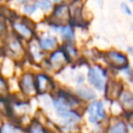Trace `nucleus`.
<instances>
[{
	"instance_id": "obj_6",
	"label": "nucleus",
	"mask_w": 133,
	"mask_h": 133,
	"mask_svg": "<svg viewBox=\"0 0 133 133\" xmlns=\"http://www.w3.org/2000/svg\"><path fill=\"white\" fill-rule=\"evenodd\" d=\"M99 57L102 58L105 66L109 68L111 72H119L129 65V58L127 53L117 49H109L101 52Z\"/></svg>"
},
{
	"instance_id": "obj_4",
	"label": "nucleus",
	"mask_w": 133,
	"mask_h": 133,
	"mask_svg": "<svg viewBox=\"0 0 133 133\" xmlns=\"http://www.w3.org/2000/svg\"><path fill=\"white\" fill-rule=\"evenodd\" d=\"M3 51L4 56L15 60L17 63H22L26 60V43L15 36L11 31L4 38Z\"/></svg>"
},
{
	"instance_id": "obj_10",
	"label": "nucleus",
	"mask_w": 133,
	"mask_h": 133,
	"mask_svg": "<svg viewBox=\"0 0 133 133\" xmlns=\"http://www.w3.org/2000/svg\"><path fill=\"white\" fill-rule=\"evenodd\" d=\"M37 41L40 49L46 54H48L53 50L57 49L61 45L59 37L56 34L51 33L48 30L42 34L37 33Z\"/></svg>"
},
{
	"instance_id": "obj_23",
	"label": "nucleus",
	"mask_w": 133,
	"mask_h": 133,
	"mask_svg": "<svg viewBox=\"0 0 133 133\" xmlns=\"http://www.w3.org/2000/svg\"><path fill=\"white\" fill-rule=\"evenodd\" d=\"M120 10H121L122 13L125 14L126 16L130 17V16L132 15V10H131L130 6H129V5L125 2H123V3L120 4Z\"/></svg>"
},
{
	"instance_id": "obj_21",
	"label": "nucleus",
	"mask_w": 133,
	"mask_h": 133,
	"mask_svg": "<svg viewBox=\"0 0 133 133\" xmlns=\"http://www.w3.org/2000/svg\"><path fill=\"white\" fill-rule=\"evenodd\" d=\"M9 79L0 73V96H8L9 94Z\"/></svg>"
},
{
	"instance_id": "obj_11",
	"label": "nucleus",
	"mask_w": 133,
	"mask_h": 133,
	"mask_svg": "<svg viewBox=\"0 0 133 133\" xmlns=\"http://www.w3.org/2000/svg\"><path fill=\"white\" fill-rule=\"evenodd\" d=\"M125 88L126 84L122 80L117 79L114 77H110L106 83V87L103 92L104 98L108 101L117 100Z\"/></svg>"
},
{
	"instance_id": "obj_2",
	"label": "nucleus",
	"mask_w": 133,
	"mask_h": 133,
	"mask_svg": "<svg viewBox=\"0 0 133 133\" xmlns=\"http://www.w3.org/2000/svg\"><path fill=\"white\" fill-rule=\"evenodd\" d=\"M70 65L72 63L69 56L60 45L57 49L46 54L45 59L40 64V70L46 71L51 75L60 74Z\"/></svg>"
},
{
	"instance_id": "obj_14",
	"label": "nucleus",
	"mask_w": 133,
	"mask_h": 133,
	"mask_svg": "<svg viewBox=\"0 0 133 133\" xmlns=\"http://www.w3.org/2000/svg\"><path fill=\"white\" fill-rule=\"evenodd\" d=\"M57 37L62 43H73L76 41V28L70 23L59 26Z\"/></svg>"
},
{
	"instance_id": "obj_19",
	"label": "nucleus",
	"mask_w": 133,
	"mask_h": 133,
	"mask_svg": "<svg viewBox=\"0 0 133 133\" xmlns=\"http://www.w3.org/2000/svg\"><path fill=\"white\" fill-rule=\"evenodd\" d=\"M35 2L37 4L39 12L43 14L45 18L50 15L54 8V5H55L50 0H35Z\"/></svg>"
},
{
	"instance_id": "obj_15",
	"label": "nucleus",
	"mask_w": 133,
	"mask_h": 133,
	"mask_svg": "<svg viewBox=\"0 0 133 133\" xmlns=\"http://www.w3.org/2000/svg\"><path fill=\"white\" fill-rule=\"evenodd\" d=\"M118 102L123 112L133 109V90L130 88H125L118 98Z\"/></svg>"
},
{
	"instance_id": "obj_9",
	"label": "nucleus",
	"mask_w": 133,
	"mask_h": 133,
	"mask_svg": "<svg viewBox=\"0 0 133 133\" xmlns=\"http://www.w3.org/2000/svg\"><path fill=\"white\" fill-rule=\"evenodd\" d=\"M36 88L38 97L52 94L57 87L53 75L40 70L36 72Z\"/></svg>"
},
{
	"instance_id": "obj_12",
	"label": "nucleus",
	"mask_w": 133,
	"mask_h": 133,
	"mask_svg": "<svg viewBox=\"0 0 133 133\" xmlns=\"http://www.w3.org/2000/svg\"><path fill=\"white\" fill-rule=\"evenodd\" d=\"M105 133H130V130L122 116H109L105 125Z\"/></svg>"
},
{
	"instance_id": "obj_16",
	"label": "nucleus",
	"mask_w": 133,
	"mask_h": 133,
	"mask_svg": "<svg viewBox=\"0 0 133 133\" xmlns=\"http://www.w3.org/2000/svg\"><path fill=\"white\" fill-rule=\"evenodd\" d=\"M0 133H26V129L18 122L6 118L0 125Z\"/></svg>"
},
{
	"instance_id": "obj_20",
	"label": "nucleus",
	"mask_w": 133,
	"mask_h": 133,
	"mask_svg": "<svg viewBox=\"0 0 133 133\" xmlns=\"http://www.w3.org/2000/svg\"><path fill=\"white\" fill-rule=\"evenodd\" d=\"M21 12H22L23 16L33 19V17L37 12H39V10L37 8V6L36 4L35 0H32V1L26 3V4L23 5L21 6Z\"/></svg>"
},
{
	"instance_id": "obj_22",
	"label": "nucleus",
	"mask_w": 133,
	"mask_h": 133,
	"mask_svg": "<svg viewBox=\"0 0 133 133\" xmlns=\"http://www.w3.org/2000/svg\"><path fill=\"white\" fill-rule=\"evenodd\" d=\"M122 117H123L126 121H127L128 125H129V127L130 133H133V109L132 110L127 111V112H124Z\"/></svg>"
},
{
	"instance_id": "obj_1",
	"label": "nucleus",
	"mask_w": 133,
	"mask_h": 133,
	"mask_svg": "<svg viewBox=\"0 0 133 133\" xmlns=\"http://www.w3.org/2000/svg\"><path fill=\"white\" fill-rule=\"evenodd\" d=\"M8 22L10 31L26 44L37 36V23L29 17L15 13Z\"/></svg>"
},
{
	"instance_id": "obj_8",
	"label": "nucleus",
	"mask_w": 133,
	"mask_h": 133,
	"mask_svg": "<svg viewBox=\"0 0 133 133\" xmlns=\"http://www.w3.org/2000/svg\"><path fill=\"white\" fill-rule=\"evenodd\" d=\"M44 22L57 26L69 24L70 22V12L68 1L65 0L58 4L54 5L53 10L50 15L44 19Z\"/></svg>"
},
{
	"instance_id": "obj_7",
	"label": "nucleus",
	"mask_w": 133,
	"mask_h": 133,
	"mask_svg": "<svg viewBox=\"0 0 133 133\" xmlns=\"http://www.w3.org/2000/svg\"><path fill=\"white\" fill-rule=\"evenodd\" d=\"M17 89L18 92L24 98L31 99L37 97V88H36V72L31 69L24 70L17 78Z\"/></svg>"
},
{
	"instance_id": "obj_13",
	"label": "nucleus",
	"mask_w": 133,
	"mask_h": 133,
	"mask_svg": "<svg viewBox=\"0 0 133 133\" xmlns=\"http://www.w3.org/2000/svg\"><path fill=\"white\" fill-rule=\"evenodd\" d=\"M74 93L78 98L86 105V104L89 103L91 101L98 99V92L95 90L94 89L90 87V86L87 85V84H83V85L78 86L75 88Z\"/></svg>"
},
{
	"instance_id": "obj_28",
	"label": "nucleus",
	"mask_w": 133,
	"mask_h": 133,
	"mask_svg": "<svg viewBox=\"0 0 133 133\" xmlns=\"http://www.w3.org/2000/svg\"><path fill=\"white\" fill-rule=\"evenodd\" d=\"M132 28H133V26H132Z\"/></svg>"
},
{
	"instance_id": "obj_3",
	"label": "nucleus",
	"mask_w": 133,
	"mask_h": 133,
	"mask_svg": "<svg viewBox=\"0 0 133 133\" xmlns=\"http://www.w3.org/2000/svg\"><path fill=\"white\" fill-rule=\"evenodd\" d=\"M111 70L105 65H89L86 72V82L98 93H103L108 79L111 77Z\"/></svg>"
},
{
	"instance_id": "obj_5",
	"label": "nucleus",
	"mask_w": 133,
	"mask_h": 133,
	"mask_svg": "<svg viewBox=\"0 0 133 133\" xmlns=\"http://www.w3.org/2000/svg\"><path fill=\"white\" fill-rule=\"evenodd\" d=\"M83 114L84 118L93 126H105L109 118L105 103L98 98L86 104L83 109Z\"/></svg>"
},
{
	"instance_id": "obj_18",
	"label": "nucleus",
	"mask_w": 133,
	"mask_h": 133,
	"mask_svg": "<svg viewBox=\"0 0 133 133\" xmlns=\"http://www.w3.org/2000/svg\"><path fill=\"white\" fill-rule=\"evenodd\" d=\"M62 48L66 51V55L69 56V59H70L71 63L75 64L78 59L80 58V53L78 50V46H76L75 42L73 43H62L61 44Z\"/></svg>"
},
{
	"instance_id": "obj_17",
	"label": "nucleus",
	"mask_w": 133,
	"mask_h": 133,
	"mask_svg": "<svg viewBox=\"0 0 133 133\" xmlns=\"http://www.w3.org/2000/svg\"><path fill=\"white\" fill-rule=\"evenodd\" d=\"M46 125L38 118H32L29 123L25 127L26 133H46Z\"/></svg>"
},
{
	"instance_id": "obj_27",
	"label": "nucleus",
	"mask_w": 133,
	"mask_h": 133,
	"mask_svg": "<svg viewBox=\"0 0 133 133\" xmlns=\"http://www.w3.org/2000/svg\"><path fill=\"white\" fill-rule=\"evenodd\" d=\"M127 1H129V3H132L133 4V0H127Z\"/></svg>"
},
{
	"instance_id": "obj_25",
	"label": "nucleus",
	"mask_w": 133,
	"mask_h": 133,
	"mask_svg": "<svg viewBox=\"0 0 133 133\" xmlns=\"http://www.w3.org/2000/svg\"><path fill=\"white\" fill-rule=\"evenodd\" d=\"M128 81H129V83L130 84V86L133 88V72H132V74L129 76V78H128Z\"/></svg>"
},
{
	"instance_id": "obj_24",
	"label": "nucleus",
	"mask_w": 133,
	"mask_h": 133,
	"mask_svg": "<svg viewBox=\"0 0 133 133\" xmlns=\"http://www.w3.org/2000/svg\"><path fill=\"white\" fill-rule=\"evenodd\" d=\"M8 2H12L13 4H15L16 6H18L21 8L23 5L30 2V1H32V0H8Z\"/></svg>"
},
{
	"instance_id": "obj_26",
	"label": "nucleus",
	"mask_w": 133,
	"mask_h": 133,
	"mask_svg": "<svg viewBox=\"0 0 133 133\" xmlns=\"http://www.w3.org/2000/svg\"><path fill=\"white\" fill-rule=\"evenodd\" d=\"M128 53H129V55L132 56V57H133V46H129V48H128Z\"/></svg>"
}]
</instances>
